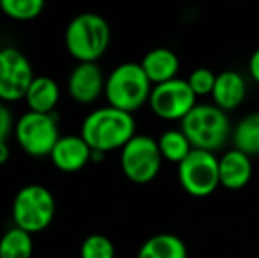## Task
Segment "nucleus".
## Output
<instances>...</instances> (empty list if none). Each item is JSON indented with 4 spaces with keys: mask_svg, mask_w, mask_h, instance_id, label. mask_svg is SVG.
<instances>
[{
    "mask_svg": "<svg viewBox=\"0 0 259 258\" xmlns=\"http://www.w3.org/2000/svg\"><path fill=\"white\" fill-rule=\"evenodd\" d=\"M140 64L152 85L171 82V80L178 78V71H180V59L169 48L150 50L145 53Z\"/></svg>",
    "mask_w": 259,
    "mask_h": 258,
    "instance_id": "15",
    "label": "nucleus"
},
{
    "mask_svg": "<svg viewBox=\"0 0 259 258\" xmlns=\"http://www.w3.org/2000/svg\"><path fill=\"white\" fill-rule=\"evenodd\" d=\"M215 80H217V75H215L211 69L208 67H198L189 75L187 83L192 89V92L196 94V97L199 96H211L215 87Z\"/></svg>",
    "mask_w": 259,
    "mask_h": 258,
    "instance_id": "23",
    "label": "nucleus"
},
{
    "mask_svg": "<svg viewBox=\"0 0 259 258\" xmlns=\"http://www.w3.org/2000/svg\"><path fill=\"white\" fill-rule=\"evenodd\" d=\"M14 126H16V121H14L11 108L0 101V143L9 141V136L14 134Z\"/></svg>",
    "mask_w": 259,
    "mask_h": 258,
    "instance_id": "24",
    "label": "nucleus"
},
{
    "mask_svg": "<svg viewBox=\"0 0 259 258\" xmlns=\"http://www.w3.org/2000/svg\"><path fill=\"white\" fill-rule=\"evenodd\" d=\"M178 182L191 196L205 198L221 186L219 158L206 151H194L178 165Z\"/></svg>",
    "mask_w": 259,
    "mask_h": 258,
    "instance_id": "8",
    "label": "nucleus"
},
{
    "mask_svg": "<svg viewBox=\"0 0 259 258\" xmlns=\"http://www.w3.org/2000/svg\"><path fill=\"white\" fill-rule=\"evenodd\" d=\"M35 75L28 57L14 46L0 50V101L6 104L25 99Z\"/></svg>",
    "mask_w": 259,
    "mask_h": 258,
    "instance_id": "9",
    "label": "nucleus"
},
{
    "mask_svg": "<svg viewBox=\"0 0 259 258\" xmlns=\"http://www.w3.org/2000/svg\"><path fill=\"white\" fill-rule=\"evenodd\" d=\"M219 179L226 190H243L252 179V158L236 149L226 151L219 158Z\"/></svg>",
    "mask_w": 259,
    "mask_h": 258,
    "instance_id": "13",
    "label": "nucleus"
},
{
    "mask_svg": "<svg viewBox=\"0 0 259 258\" xmlns=\"http://www.w3.org/2000/svg\"><path fill=\"white\" fill-rule=\"evenodd\" d=\"M55 214H57L55 196L42 184H27L20 188L11 205L14 227L28 232L30 235L45 232L53 223Z\"/></svg>",
    "mask_w": 259,
    "mask_h": 258,
    "instance_id": "5",
    "label": "nucleus"
},
{
    "mask_svg": "<svg viewBox=\"0 0 259 258\" xmlns=\"http://www.w3.org/2000/svg\"><path fill=\"white\" fill-rule=\"evenodd\" d=\"M180 129L189 138L192 149L211 154L224 149L233 134L228 114L215 104H196L194 110L182 121Z\"/></svg>",
    "mask_w": 259,
    "mask_h": 258,
    "instance_id": "4",
    "label": "nucleus"
},
{
    "mask_svg": "<svg viewBox=\"0 0 259 258\" xmlns=\"http://www.w3.org/2000/svg\"><path fill=\"white\" fill-rule=\"evenodd\" d=\"M136 258H189V251L178 235L157 234L140 246Z\"/></svg>",
    "mask_w": 259,
    "mask_h": 258,
    "instance_id": "17",
    "label": "nucleus"
},
{
    "mask_svg": "<svg viewBox=\"0 0 259 258\" xmlns=\"http://www.w3.org/2000/svg\"><path fill=\"white\" fill-rule=\"evenodd\" d=\"M249 75L252 76V80L259 85V48L254 50V53L249 59Z\"/></svg>",
    "mask_w": 259,
    "mask_h": 258,
    "instance_id": "25",
    "label": "nucleus"
},
{
    "mask_svg": "<svg viewBox=\"0 0 259 258\" xmlns=\"http://www.w3.org/2000/svg\"><path fill=\"white\" fill-rule=\"evenodd\" d=\"M247 83L245 78L238 71H222L215 80L211 99L217 108L222 112H233L245 101Z\"/></svg>",
    "mask_w": 259,
    "mask_h": 258,
    "instance_id": "14",
    "label": "nucleus"
},
{
    "mask_svg": "<svg viewBox=\"0 0 259 258\" xmlns=\"http://www.w3.org/2000/svg\"><path fill=\"white\" fill-rule=\"evenodd\" d=\"M78 258H115V244L103 234H92L83 239Z\"/></svg>",
    "mask_w": 259,
    "mask_h": 258,
    "instance_id": "22",
    "label": "nucleus"
},
{
    "mask_svg": "<svg viewBox=\"0 0 259 258\" xmlns=\"http://www.w3.org/2000/svg\"><path fill=\"white\" fill-rule=\"evenodd\" d=\"M106 76L97 62H79L67 78V92L78 104H92L104 96Z\"/></svg>",
    "mask_w": 259,
    "mask_h": 258,
    "instance_id": "11",
    "label": "nucleus"
},
{
    "mask_svg": "<svg viewBox=\"0 0 259 258\" xmlns=\"http://www.w3.org/2000/svg\"><path fill=\"white\" fill-rule=\"evenodd\" d=\"M64 43L76 62H97L111 43V28L97 13L76 14L67 23Z\"/></svg>",
    "mask_w": 259,
    "mask_h": 258,
    "instance_id": "2",
    "label": "nucleus"
},
{
    "mask_svg": "<svg viewBox=\"0 0 259 258\" xmlns=\"http://www.w3.org/2000/svg\"><path fill=\"white\" fill-rule=\"evenodd\" d=\"M152 89L154 85L147 78L141 64L123 62L106 76L104 97L109 106L134 114L148 104Z\"/></svg>",
    "mask_w": 259,
    "mask_h": 258,
    "instance_id": "3",
    "label": "nucleus"
},
{
    "mask_svg": "<svg viewBox=\"0 0 259 258\" xmlns=\"http://www.w3.org/2000/svg\"><path fill=\"white\" fill-rule=\"evenodd\" d=\"M13 136L21 151L30 158H50L62 134L53 114H35L27 110L18 117Z\"/></svg>",
    "mask_w": 259,
    "mask_h": 258,
    "instance_id": "6",
    "label": "nucleus"
},
{
    "mask_svg": "<svg viewBox=\"0 0 259 258\" xmlns=\"http://www.w3.org/2000/svg\"><path fill=\"white\" fill-rule=\"evenodd\" d=\"M162 156L155 138L148 134H136L120 151V166L131 182L148 184L159 175Z\"/></svg>",
    "mask_w": 259,
    "mask_h": 258,
    "instance_id": "7",
    "label": "nucleus"
},
{
    "mask_svg": "<svg viewBox=\"0 0 259 258\" xmlns=\"http://www.w3.org/2000/svg\"><path fill=\"white\" fill-rule=\"evenodd\" d=\"M46 4L42 0H0V11L16 21H32L39 18Z\"/></svg>",
    "mask_w": 259,
    "mask_h": 258,
    "instance_id": "21",
    "label": "nucleus"
},
{
    "mask_svg": "<svg viewBox=\"0 0 259 258\" xmlns=\"http://www.w3.org/2000/svg\"><path fill=\"white\" fill-rule=\"evenodd\" d=\"M196 94L189 87L187 80L175 78L171 82L154 85L148 99L152 114L162 121H184L198 103Z\"/></svg>",
    "mask_w": 259,
    "mask_h": 258,
    "instance_id": "10",
    "label": "nucleus"
},
{
    "mask_svg": "<svg viewBox=\"0 0 259 258\" xmlns=\"http://www.w3.org/2000/svg\"><path fill=\"white\" fill-rule=\"evenodd\" d=\"M159 143V151L164 161L180 165L194 149H192L189 138L182 129H167L157 140Z\"/></svg>",
    "mask_w": 259,
    "mask_h": 258,
    "instance_id": "19",
    "label": "nucleus"
},
{
    "mask_svg": "<svg viewBox=\"0 0 259 258\" xmlns=\"http://www.w3.org/2000/svg\"><path fill=\"white\" fill-rule=\"evenodd\" d=\"M79 136L96 152L122 151L136 136V121L133 114H127L113 106H101L92 110L81 122Z\"/></svg>",
    "mask_w": 259,
    "mask_h": 258,
    "instance_id": "1",
    "label": "nucleus"
},
{
    "mask_svg": "<svg viewBox=\"0 0 259 258\" xmlns=\"http://www.w3.org/2000/svg\"><path fill=\"white\" fill-rule=\"evenodd\" d=\"M58 101H60V87L52 76L46 75L35 76L25 96L28 112L35 114H55Z\"/></svg>",
    "mask_w": 259,
    "mask_h": 258,
    "instance_id": "16",
    "label": "nucleus"
},
{
    "mask_svg": "<svg viewBox=\"0 0 259 258\" xmlns=\"http://www.w3.org/2000/svg\"><path fill=\"white\" fill-rule=\"evenodd\" d=\"M11 158V149H9V143L7 141H2L0 143V165H6Z\"/></svg>",
    "mask_w": 259,
    "mask_h": 258,
    "instance_id": "26",
    "label": "nucleus"
},
{
    "mask_svg": "<svg viewBox=\"0 0 259 258\" xmlns=\"http://www.w3.org/2000/svg\"><path fill=\"white\" fill-rule=\"evenodd\" d=\"M233 149L243 152L249 158L259 156V112L245 115L233 128Z\"/></svg>",
    "mask_w": 259,
    "mask_h": 258,
    "instance_id": "18",
    "label": "nucleus"
},
{
    "mask_svg": "<svg viewBox=\"0 0 259 258\" xmlns=\"http://www.w3.org/2000/svg\"><path fill=\"white\" fill-rule=\"evenodd\" d=\"M0 50H2V48H0Z\"/></svg>",
    "mask_w": 259,
    "mask_h": 258,
    "instance_id": "27",
    "label": "nucleus"
},
{
    "mask_svg": "<svg viewBox=\"0 0 259 258\" xmlns=\"http://www.w3.org/2000/svg\"><path fill=\"white\" fill-rule=\"evenodd\" d=\"M34 241L28 232L11 227L0 237V258H32Z\"/></svg>",
    "mask_w": 259,
    "mask_h": 258,
    "instance_id": "20",
    "label": "nucleus"
},
{
    "mask_svg": "<svg viewBox=\"0 0 259 258\" xmlns=\"http://www.w3.org/2000/svg\"><path fill=\"white\" fill-rule=\"evenodd\" d=\"M50 159L64 173H76L92 161V149L79 134H65L57 141Z\"/></svg>",
    "mask_w": 259,
    "mask_h": 258,
    "instance_id": "12",
    "label": "nucleus"
}]
</instances>
